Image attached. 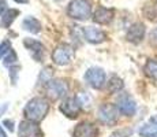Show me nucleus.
<instances>
[{
    "mask_svg": "<svg viewBox=\"0 0 157 137\" xmlns=\"http://www.w3.org/2000/svg\"><path fill=\"white\" fill-rule=\"evenodd\" d=\"M48 111H49V103L44 97H34L25 106L23 114H25L26 119L40 122L41 119L45 118Z\"/></svg>",
    "mask_w": 157,
    "mask_h": 137,
    "instance_id": "obj_1",
    "label": "nucleus"
},
{
    "mask_svg": "<svg viewBox=\"0 0 157 137\" xmlns=\"http://www.w3.org/2000/svg\"><path fill=\"white\" fill-rule=\"evenodd\" d=\"M67 14L77 21H85L92 15V6L87 0H72L67 7Z\"/></svg>",
    "mask_w": 157,
    "mask_h": 137,
    "instance_id": "obj_2",
    "label": "nucleus"
},
{
    "mask_svg": "<svg viewBox=\"0 0 157 137\" xmlns=\"http://www.w3.org/2000/svg\"><path fill=\"white\" fill-rule=\"evenodd\" d=\"M72 56H74V50L68 44H60L55 48L52 54V60L57 66H67L71 63Z\"/></svg>",
    "mask_w": 157,
    "mask_h": 137,
    "instance_id": "obj_3",
    "label": "nucleus"
},
{
    "mask_svg": "<svg viewBox=\"0 0 157 137\" xmlns=\"http://www.w3.org/2000/svg\"><path fill=\"white\" fill-rule=\"evenodd\" d=\"M68 92V87L62 80H51L45 84V93L51 100H57L66 96Z\"/></svg>",
    "mask_w": 157,
    "mask_h": 137,
    "instance_id": "obj_4",
    "label": "nucleus"
},
{
    "mask_svg": "<svg viewBox=\"0 0 157 137\" xmlns=\"http://www.w3.org/2000/svg\"><path fill=\"white\" fill-rule=\"evenodd\" d=\"M105 80L107 75L105 71L100 67H90L85 73V81L89 87H92L93 89H101L105 85Z\"/></svg>",
    "mask_w": 157,
    "mask_h": 137,
    "instance_id": "obj_5",
    "label": "nucleus"
},
{
    "mask_svg": "<svg viewBox=\"0 0 157 137\" xmlns=\"http://www.w3.org/2000/svg\"><path fill=\"white\" fill-rule=\"evenodd\" d=\"M117 110L116 106L113 104H102L100 108H98V121L104 125H108V126H112V125L116 123L117 121Z\"/></svg>",
    "mask_w": 157,
    "mask_h": 137,
    "instance_id": "obj_6",
    "label": "nucleus"
},
{
    "mask_svg": "<svg viewBox=\"0 0 157 137\" xmlns=\"http://www.w3.org/2000/svg\"><path fill=\"white\" fill-rule=\"evenodd\" d=\"M59 108L66 117L77 118L78 114H79L81 110H82L83 107H82V104H81L79 99H78V96H77V97H66V99L63 100V103L60 104Z\"/></svg>",
    "mask_w": 157,
    "mask_h": 137,
    "instance_id": "obj_7",
    "label": "nucleus"
},
{
    "mask_svg": "<svg viewBox=\"0 0 157 137\" xmlns=\"http://www.w3.org/2000/svg\"><path fill=\"white\" fill-rule=\"evenodd\" d=\"M116 107L120 114L126 115V117H132L135 114V111H137V104H135L134 99L127 93H122L117 97Z\"/></svg>",
    "mask_w": 157,
    "mask_h": 137,
    "instance_id": "obj_8",
    "label": "nucleus"
},
{
    "mask_svg": "<svg viewBox=\"0 0 157 137\" xmlns=\"http://www.w3.org/2000/svg\"><path fill=\"white\" fill-rule=\"evenodd\" d=\"M18 136L19 137H43V130L34 121H22L18 127Z\"/></svg>",
    "mask_w": 157,
    "mask_h": 137,
    "instance_id": "obj_9",
    "label": "nucleus"
},
{
    "mask_svg": "<svg viewBox=\"0 0 157 137\" xmlns=\"http://www.w3.org/2000/svg\"><path fill=\"white\" fill-rule=\"evenodd\" d=\"M82 37L85 38L90 44H100V42L105 41L107 34L102 32L101 29L94 26H86L82 29Z\"/></svg>",
    "mask_w": 157,
    "mask_h": 137,
    "instance_id": "obj_10",
    "label": "nucleus"
},
{
    "mask_svg": "<svg viewBox=\"0 0 157 137\" xmlns=\"http://www.w3.org/2000/svg\"><path fill=\"white\" fill-rule=\"evenodd\" d=\"M23 44L28 50L32 52V56L34 58L37 62H41L44 58V52H45V47L44 44H41V41L34 40V38H25Z\"/></svg>",
    "mask_w": 157,
    "mask_h": 137,
    "instance_id": "obj_11",
    "label": "nucleus"
},
{
    "mask_svg": "<svg viewBox=\"0 0 157 137\" xmlns=\"http://www.w3.org/2000/svg\"><path fill=\"white\" fill-rule=\"evenodd\" d=\"M144 36H145L144 23L135 22V23H132V25L128 27L127 34H126V38H127L130 42H132V44H138V42L142 41Z\"/></svg>",
    "mask_w": 157,
    "mask_h": 137,
    "instance_id": "obj_12",
    "label": "nucleus"
},
{
    "mask_svg": "<svg viewBox=\"0 0 157 137\" xmlns=\"http://www.w3.org/2000/svg\"><path fill=\"white\" fill-rule=\"evenodd\" d=\"M98 130L97 127L90 122H81L74 129L72 136L74 137H97Z\"/></svg>",
    "mask_w": 157,
    "mask_h": 137,
    "instance_id": "obj_13",
    "label": "nucleus"
},
{
    "mask_svg": "<svg viewBox=\"0 0 157 137\" xmlns=\"http://www.w3.org/2000/svg\"><path fill=\"white\" fill-rule=\"evenodd\" d=\"M93 19H94L96 23L107 25V23H109L113 19V10L105 8V7H98L94 11V14H93Z\"/></svg>",
    "mask_w": 157,
    "mask_h": 137,
    "instance_id": "obj_14",
    "label": "nucleus"
},
{
    "mask_svg": "<svg viewBox=\"0 0 157 137\" xmlns=\"http://www.w3.org/2000/svg\"><path fill=\"white\" fill-rule=\"evenodd\" d=\"M140 135L144 137H157V115H153L141 126Z\"/></svg>",
    "mask_w": 157,
    "mask_h": 137,
    "instance_id": "obj_15",
    "label": "nucleus"
},
{
    "mask_svg": "<svg viewBox=\"0 0 157 137\" xmlns=\"http://www.w3.org/2000/svg\"><path fill=\"white\" fill-rule=\"evenodd\" d=\"M22 27L30 33H40L41 32V22L36 19L34 17H26L22 22Z\"/></svg>",
    "mask_w": 157,
    "mask_h": 137,
    "instance_id": "obj_16",
    "label": "nucleus"
},
{
    "mask_svg": "<svg viewBox=\"0 0 157 137\" xmlns=\"http://www.w3.org/2000/svg\"><path fill=\"white\" fill-rule=\"evenodd\" d=\"M19 15V10H15V8H11V10L6 11L2 17V22H0V26L2 27H10L11 23L14 22V19Z\"/></svg>",
    "mask_w": 157,
    "mask_h": 137,
    "instance_id": "obj_17",
    "label": "nucleus"
},
{
    "mask_svg": "<svg viewBox=\"0 0 157 137\" xmlns=\"http://www.w3.org/2000/svg\"><path fill=\"white\" fill-rule=\"evenodd\" d=\"M144 71L149 78L157 82V60H147L144 67Z\"/></svg>",
    "mask_w": 157,
    "mask_h": 137,
    "instance_id": "obj_18",
    "label": "nucleus"
},
{
    "mask_svg": "<svg viewBox=\"0 0 157 137\" xmlns=\"http://www.w3.org/2000/svg\"><path fill=\"white\" fill-rule=\"evenodd\" d=\"M122 89H123V81L119 77H116V75L111 77V80L108 81V91L111 93H117Z\"/></svg>",
    "mask_w": 157,
    "mask_h": 137,
    "instance_id": "obj_19",
    "label": "nucleus"
},
{
    "mask_svg": "<svg viewBox=\"0 0 157 137\" xmlns=\"http://www.w3.org/2000/svg\"><path fill=\"white\" fill-rule=\"evenodd\" d=\"M145 15H146L147 19L157 21V6H147L145 8Z\"/></svg>",
    "mask_w": 157,
    "mask_h": 137,
    "instance_id": "obj_20",
    "label": "nucleus"
},
{
    "mask_svg": "<svg viewBox=\"0 0 157 137\" xmlns=\"http://www.w3.org/2000/svg\"><path fill=\"white\" fill-rule=\"evenodd\" d=\"M131 135H132L131 127H122V129H117L116 132H113L109 137H128Z\"/></svg>",
    "mask_w": 157,
    "mask_h": 137,
    "instance_id": "obj_21",
    "label": "nucleus"
},
{
    "mask_svg": "<svg viewBox=\"0 0 157 137\" xmlns=\"http://www.w3.org/2000/svg\"><path fill=\"white\" fill-rule=\"evenodd\" d=\"M17 60H18L17 54H15V51H14V50H11L10 52H8L7 55H6L4 65H6V66H11V65H14V63L17 62Z\"/></svg>",
    "mask_w": 157,
    "mask_h": 137,
    "instance_id": "obj_22",
    "label": "nucleus"
},
{
    "mask_svg": "<svg viewBox=\"0 0 157 137\" xmlns=\"http://www.w3.org/2000/svg\"><path fill=\"white\" fill-rule=\"evenodd\" d=\"M11 51V44L10 41H3L2 44H0V59H2L3 56H6L8 52Z\"/></svg>",
    "mask_w": 157,
    "mask_h": 137,
    "instance_id": "obj_23",
    "label": "nucleus"
},
{
    "mask_svg": "<svg viewBox=\"0 0 157 137\" xmlns=\"http://www.w3.org/2000/svg\"><path fill=\"white\" fill-rule=\"evenodd\" d=\"M149 38H150V42H152V44L157 45V27H156V29H153L152 32H150Z\"/></svg>",
    "mask_w": 157,
    "mask_h": 137,
    "instance_id": "obj_24",
    "label": "nucleus"
},
{
    "mask_svg": "<svg viewBox=\"0 0 157 137\" xmlns=\"http://www.w3.org/2000/svg\"><path fill=\"white\" fill-rule=\"evenodd\" d=\"M7 11V3L6 0H0V15H3Z\"/></svg>",
    "mask_w": 157,
    "mask_h": 137,
    "instance_id": "obj_25",
    "label": "nucleus"
},
{
    "mask_svg": "<svg viewBox=\"0 0 157 137\" xmlns=\"http://www.w3.org/2000/svg\"><path fill=\"white\" fill-rule=\"evenodd\" d=\"M4 126L7 127V129L10 130V132H13V130H14V122H13V121L6 119V121H4Z\"/></svg>",
    "mask_w": 157,
    "mask_h": 137,
    "instance_id": "obj_26",
    "label": "nucleus"
},
{
    "mask_svg": "<svg viewBox=\"0 0 157 137\" xmlns=\"http://www.w3.org/2000/svg\"><path fill=\"white\" fill-rule=\"evenodd\" d=\"M0 137H7V135H6V132L3 130L2 126H0Z\"/></svg>",
    "mask_w": 157,
    "mask_h": 137,
    "instance_id": "obj_27",
    "label": "nucleus"
},
{
    "mask_svg": "<svg viewBox=\"0 0 157 137\" xmlns=\"http://www.w3.org/2000/svg\"><path fill=\"white\" fill-rule=\"evenodd\" d=\"M17 3H19V4H26V3L29 2V0H15Z\"/></svg>",
    "mask_w": 157,
    "mask_h": 137,
    "instance_id": "obj_28",
    "label": "nucleus"
},
{
    "mask_svg": "<svg viewBox=\"0 0 157 137\" xmlns=\"http://www.w3.org/2000/svg\"><path fill=\"white\" fill-rule=\"evenodd\" d=\"M7 108V104H4V106H2V107H0V114H2L3 111H4V110Z\"/></svg>",
    "mask_w": 157,
    "mask_h": 137,
    "instance_id": "obj_29",
    "label": "nucleus"
}]
</instances>
